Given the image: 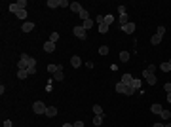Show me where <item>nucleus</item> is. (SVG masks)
Instances as JSON below:
<instances>
[{
	"label": "nucleus",
	"instance_id": "1",
	"mask_svg": "<svg viewBox=\"0 0 171 127\" xmlns=\"http://www.w3.org/2000/svg\"><path fill=\"white\" fill-rule=\"evenodd\" d=\"M143 78L144 80H146V84H150V86H156V74H152V72H148V70H146V68H144L143 70Z\"/></svg>",
	"mask_w": 171,
	"mask_h": 127
},
{
	"label": "nucleus",
	"instance_id": "2",
	"mask_svg": "<svg viewBox=\"0 0 171 127\" xmlns=\"http://www.w3.org/2000/svg\"><path fill=\"white\" fill-rule=\"evenodd\" d=\"M72 32H74V36H78L80 40H86V38H88V31H86L82 25H80V27H74V29H72Z\"/></svg>",
	"mask_w": 171,
	"mask_h": 127
},
{
	"label": "nucleus",
	"instance_id": "3",
	"mask_svg": "<svg viewBox=\"0 0 171 127\" xmlns=\"http://www.w3.org/2000/svg\"><path fill=\"white\" fill-rule=\"evenodd\" d=\"M32 110H34V114H46V110H48V106L42 103V101H36L34 105H32Z\"/></svg>",
	"mask_w": 171,
	"mask_h": 127
},
{
	"label": "nucleus",
	"instance_id": "4",
	"mask_svg": "<svg viewBox=\"0 0 171 127\" xmlns=\"http://www.w3.org/2000/svg\"><path fill=\"white\" fill-rule=\"evenodd\" d=\"M135 23H133V21H129V23H127V25H124V27H122V31H124V32H127V34H133V32H135Z\"/></svg>",
	"mask_w": 171,
	"mask_h": 127
},
{
	"label": "nucleus",
	"instance_id": "5",
	"mask_svg": "<svg viewBox=\"0 0 171 127\" xmlns=\"http://www.w3.org/2000/svg\"><path fill=\"white\" fill-rule=\"evenodd\" d=\"M21 31H23V32L34 31V23H32V21H25V23H23V27H21Z\"/></svg>",
	"mask_w": 171,
	"mask_h": 127
},
{
	"label": "nucleus",
	"instance_id": "6",
	"mask_svg": "<svg viewBox=\"0 0 171 127\" xmlns=\"http://www.w3.org/2000/svg\"><path fill=\"white\" fill-rule=\"evenodd\" d=\"M70 65H72L74 68H80V67H82V59L78 57V55H72V57H70Z\"/></svg>",
	"mask_w": 171,
	"mask_h": 127
},
{
	"label": "nucleus",
	"instance_id": "7",
	"mask_svg": "<svg viewBox=\"0 0 171 127\" xmlns=\"http://www.w3.org/2000/svg\"><path fill=\"white\" fill-rule=\"evenodd\" d=\"M59 70H63V67H61V65H48V72H50L51 76H53L55 72H59Z\"/></svg>",
	"mask_w": 171,
	"mask_h": 127
},
{
	"label": "nucleus",
	"instance_id": "8",
	"mask_svg": "<svg viewBox=\"0 0 171 127\" xmlns=\"http://www.w3.org/2000/svg\"><path fill=\"white\" fill-rule=\"evenodd\" d=\"M44 51H46V53H53V51H55V44L48 40V42L44 44Z\"/></svg>",
	"mask_w": 171,
	"mask_h": 127
},
{
	"label": "nucleus",
	"instance_id": "9",
	"mask_svg": "<svg viewBox=\"0 0 171 127\" xmlns=\"http://www.w3.org/2000/svg\"><path fill=\"white\" fill-rule=\"evenodd\" d=\"M162 105H160V103H154V105L152 106H150V112H152V114H162Z\"/></svg>",
	"mask_w": 171,
	"mask_h": 127
},
{
	"label": "nucleus",
	"instance_id": "10",
	"mask_svg": "<svg viewBox=\"0 0 171 127\" xmlns=\"http://www.w3.org/2000/svg\"><path fill=\"white\" fill-rule=\"evenodd\" d=\"M46 116H48V118H55V116H57V108H55V106H48Z\"/></svg>",
	"mask_w": 171,
	"mask_h": 127
},
{
	"label": "nucleus",
	"instance_id": "11",
	"mask_svg": "<svg viewBox=\"0 0 171 127\" xmlns=\"http://www.w3.org/2000/svg\"><path fill=\"white\" fill-rule=\"evenodd\" d=\"M70 10L74 12V14H80V12H82L84 8L80 6V2H70Z\"/></svg>",
	"mask_w": 171,
	"mask_h": 127
},
{
	"label": "nucleus",
	"instance_id": "12",
	"mask_svg": "<svg viewBox=\"0 0 171 127\" xmlns=\"http://www.w3.org/2000/svg\"><path fill=\"white\" fill-rule=\"evenodd\" d=\"M48 8H50V10L61 8V0H48Z\"/></svg>",
	"mask_w": 171,
	"mask_h": 127
},
{
	"label": "nucleus",
	"instance_id": "13",
	"mask_svg": "<svg viewBox=\"0 0 171 127\" xmlns=\"http://www.w3.org/2000/svg\"><path fill=\"white\" fill-rule=\"evenodd\" d=\"M131 82H133V76H131V74H124V76H122V84L131 86Z\"/></svg>",
	"mask_w": 171,
	"mask_h": 127
},
{
	"label": "nucleus",
	"instance_id": "14",
	"mask_svg": "<svg viewBox=\"0 0 171 127\" xmlns=\"http://www.w3.org/2000/svg\"><path fill=\"white\" fill-rule=\"evenodd\" d=\"M63 80H65V72L63 70H59V72L53 74V82H63Z\"/></svg>",
	"mask_w": 171,
	"mask_h": 127
},
{
	"label": "nucleus",
	"instance_id": "15",
	"mask_svg": "<svg viewBox=\"0 0 171 127\" xmlns=\"http://www.w3.org/2000/svg\"><path fill=\"white\" fill-rule=\"evenodd\" d=\"M129 57H131V53H129V51H120V61L127 63V61H129Z\"/></svg>",
	"mask_w": 171,
	"mask_h": 127
},
{
	"label": "nucleus",
	"instance_id": "16",
	"mask_svg": "<svg viewBox=\"0 0 171 127\" xmlns=\"http://www.w3.org/2000/svg\"><path fill=\"white\" fill-rule=\"evenodd\" d=\"M126 84H122V82H118L116 84V87H114V89H116V93H126Z\"/></svg>",
	"mask_w": 171,
	"mask_h": 127
},
{
	"label": "nucleus",
	"instance_id": "17",
	"mask_svg": "<svg viewBox=\"0 0 171 127\" xmlns=\"http://www.w3.org/2000/svg\"><path fill=\"white\" fill-rule=\"evenodd\" d=\"M93 25H95V21H91V19H86V21L82 23V27H84L86 31H90V29L93 27Z\"/></svg>",
	"mask_w": 171,
	"mask_h": 127
},
{
	"label": "nucleus",
	"instance_id": "18",
	"mask_svg": "<svg viewBox=\"0 0 171 127\" xmlns=\"http://www.w3.org/2000/svg\"><path fill=\"white\" fill-rule=\"evenodd\" d=\"M103 116H93V125L95 127H99V125H103Z\"/></svg>",
	"mask_w": 171,
	"mask_h": 127
},
{
	"label": "nucleus",
	"instance_id": "19",
	"mask_svg": "<svg viewBox=\"0 0 171 127\" xmlns=\"http://www.w3.org/2000/svg\"><path fill=\"white\" fill-rule=\"evenodd\" d=\"M160 42H162V36H160V34H154V36L150 38V44H152V46H158Z\"/></svg>",
	"mask_w": 171,
	"mask_h": 127
},
{
	"label": "nucleus",
	"instance_id": "20",
	"mask_svg": "<svg viewBox=\"0 0 171 127\" xmlns=\"http://www.w3.org/2000/svg\"><path fill=\"white\" fill-rule=\"evenodd\" d=\"M93 114L95 116H103V108H101V105H93Z\"/></svg>",
	"mask_w": 171,
	"mask_h": 127
},
{
	"label": "nucleus",
	"instance_id": "21",
	"mask_svg": "<svg viewBox=\"0 0 171 127\" xmlns=\"http://www.w3.org/2000/svg\"><path fill=\"white\" fill-rule=\"evenodd\" d=\"M15 15H17V19H21V21H25V19H27V10H19V12H17Z\"/></svg>",
	"mask_w": 171,
	"mask_h": 127
},
{
	"label": "nucleus",
	"instance_id": "22",
	"mask_svg": "<svg viewBox=\"0 0 171 127\" xmlns=\"http://www.w3.org/2000/svg\"><path fill=\"white\" fill-rule=\"evenodd\" d=\"M131 87H133V89H141V78H133Z\"/></svg>",
	"mask_w": 171,
	"mask_h": 127
},
{
	"label": "nucleus",
	"instance_id": "23",
	"mask_svg": "<svg viewBox=\"0 0 171 127\" xmlns=\"http://www.w3.org/2000/svg\"><path fill=\"white\" fill-rule=\"evenodd\" d=\"M160 68H162V72H169V70H171V65H169V61L162 63V65H160Z\"/></svg>",
	"mask_w": 171,
	"mask_h": 127
},
{
	"label": "nucleus",
	"instance_id": "24",
	"mask_svg": "<svg viewBox=\"0 0 171 127\" xmlns=\"http://www.w3.org/2000/svg\"><path fill=\"white\" fill-rule=\"evenodd\" d=\"M99 32H101V34H107V32H108V25H107V23H101V25H99Z\"/></svg>",
	"mask_w": 171,
	"mask_h": 127
},
{
	"label": "nucleus",
	"instance_id": "25",
	"mask_svg": "<svg viewBox=\"0 0 171 127\" xmlns=\"http://www.w3.org/2000/svg\"><path fill=\"white\" fill-rule=\"evenodd\" d=\"M160 116H162V120H171V112H169V110H166V108L162 110V114H160Z\"/></svg>",
	"mask_w": 171,
	"mask_h": 127
},
{
	"label": "nucleus",
	"instance_id": "26",
	"mask_svg": "<svg viewBox=\"0 0 171 127\" xmlns=\"http://www.w3.org/2000/svg\"><path fill=\"white\" fill-rule=\"evenodd\" d=\"M19 10H21V8L17 6V2H14V4H10V12H12V14H17Z\"/></svg>",
	"mask_w": 171,
	"mask_h": 127
},
{
	"label": "nucleus",
	"instance_id": "27",
	"mask_svg": "<svg viewBox=\"0 0 171 127\" xmlns=\"http://www.w3.org/2000/svg\"><path fill=\"white\" fill-rule=\"evenodd\" d=\"M78 15H80V17L84 19V21H86V19H90V12H88V10H86V8L82 10V12H80V14H78Z\"/></svg>",
	"mask_w": 171,
	"mask_h": 127
},
{
	"label": "nucleus",
	"instance_id": "28",
	"mask_svg": "<svg viewBox=\"0 0 171 127\" xmlns=\"http://www.w3.org/2000/svg\"><path fill=\"white\" fill-rule=\"evenodd\" d=\"M17 76H19V80H25V78H29V72L27 70H17Z\"/></svg>",
	"mask_w": 171,
	"mask_h": 127
},
{
	"label": "nucleus",
	"instance_id": "29",
	"mask_svg": "<svg viewBox=\"0 0 171 127\" xmlns=\"http://www.w3.org/2000/svg\"><path fill=\"white\" fill-rule=\"evenodd\" d=\"M135 93H137V89H133L131 86H127V87H126V95H129V97H131V95H135Z\"/></svg>",
	"mask_w": 171,
	"mask_h": 127
},
{
	"label": "nucleus",
	"instance_id": "30",
	"mask_svg": "<svg viewBox=\"0 0 171 127\" xmlns=\"http://www.w3.org/2000/svg\"><path fill=\"white\" fill-rule=\"evenodd\" d=\"M57 40H59V32H51V34H50V42H53V44H55Z\"/></svg>",
	"mask_w": 171,
	"mask_h": 127
},
{
	"label": "nucleus",
	"instance_id": "31",
	"mask_svg": "<svg viewBox=\"0 0 171 127\" xmlns=\"http://www.w3.org/2000/svg\"><path fill=\"white\" fill-rule=\"evenodd\" d=\"M99 53L101 55H108V46H101V48H99Z\"/></svg>",
	"mask_w": 171,
	"mask_h": 127
},
{
	"label": "nucleus",
	"instance_id": "32",
	"mask_svg": "<svg viewBox=\"0 0 171 127\" xmlns=\"http://www.w3.org/2000/svg\"><path fill=\"white\" fill-rule=\"evenodd\" d=\"M112 21H114V17H112L110 14H108V15H105V23H107L108 27H110V23H112Z\"/></svg>",
	"mask_w": 171,
	"mask_h": 127
},
{
	"label": "nucleus",
	"instance_id": "33",
	"mask_svg": "<svg viewBox=\"0 0 171 127\" xmlns=\"http://www.w3.org/2000/svg\"><path fill=\"white\" fill-rule=\"evenodd\" d=\"M156 34L163 36V34H166V27H162V25H160V27H158V31H156Z\"/></svg>",
	"mask_w": 171,
	"mask_h": 127
},
{
	"label": "nucleus",
	"instance_id": "34",
	"mask_svg": "<svg viewBox=\"0 0 171 127\" xmlns=\"http://www.w3.org/2000/svg\"><path fill=\"white\" fill-rule=\"evenodd\" d=\"M95 23H97V25L105 23V15H97V17H95Z\"/></svg>",
	"mask_w": 171,
	"mask_h": 127
},
{
	"label": "nucleus",
	"instance_id": "35",
	"mask_svg": "<svg viewBox=\"0 0 171 127\" xmlns=\"http://www.w3.org/2000/svg\"><path fill=\"white\" fill-rule=\"evenodd\" d=\"M163 89H166V93H171V82H166V84H163Z\"/></svg>",
	"mask_w": 171,
	"mask_h": 127
},
{
	"label": "nucleus",
	"instance_id": "36",
	"mask_svg": "<svg viewBox=\"0 0 171 127\" xmlns=\"http://www.w3.org/2000/svg\"><path fill=\"white\" fill-rule=\"evenodd\" d=\"M27 72H29V76H32V74H36V67H29V68H27Z\"/></svg>",
	"mask_w": 171,
	"mask_h": 127
},
{
	"label": "nucleus",
	"instance_id": "37",
	"mask_svg": "<svg viewBox=\"0 0 171 127\" xmlns=\"http://www.w3.org/2000/svg\"><path fill=\"white\" fill-rule=\"evenodd\" d=\"M17 6H19L21 10H25V6H27V0H19V2H17Z\"/></svg>",
	"mask_w": 171,
	"mask_h": 127
},
{
	"label": "nucleus",
	"instance_id": "38",
	"mask_svg": "<svg viewBox=\"0 0 171 127\" xmlns=\"http://www.w3.org/2000/svg\"><path fill=\"white\" fill-rule=\"evenodd\" d=\"M146 70H148V72H152V74H154V70H156V65H148V67H146Z\"/></svg>",
	"mask_w": 171,
	"mask_h": 127
},
{
	"label": "nucleus",
	"instance_id": "39",
	"mask_svg": "<svg viewBox=\"0 0 171 127\" xmlns=\"http://www.w3.org/2000/svg\"><path fill=\"white\" fill-rule=\"evenodd\" d=\"M72 125H74V127H84V122H74Z\"/></svg>",
	"mask_w": 171,
	"mask_h": 127
},
{
	"label": "nucleus",
	"instance_id": "40",
	"mask_svg": "<svg viewBox=\"0 0 171 127\" xmlns=\"http://www.w3.org/2000/svg\"><path fill=\"white\" fill-rule=\"evenodd\" d=\"M51 89H53V86H51V82H50V84H48V86H46V91H48V93H50Z\"/></svg>",
	"mask_w": 171,
	"mask_h": 127
},
{
	"label": "nucleus",
	"instance_id": "41",
	"mask_svg": "<svg viewBox=\"0 0 171 127\" xmlns=\"http://www.w3.org/2000/svg\"><path fill=\"white\" fill-rule=\"evenodd\" d=\"M4 127H12V120H6V122H4Z\"/></svg>",
	"mask_w": 171,
	"mask_h": 127
},
{
	"label": "nucleus",
	"instance_id": "42",
	"mask_svg": "<svg viewBox=\"0 0 171 127\" xmlns=\"http://www.w3.org/2000/svg\"><path fill=\"white\" fill-rule=\"evenodd\" d=\"M61 127H74V125H72V123H63Z\"/></svg>",
	"mask_w": 171,
	"mask_h": 127
},
{
	"label": "nucleus",
	"instance_id": "43",
	"mask_svg": "<svg viewBox=\"0 0 171 127\" xmlns=\"http://www.w3.org/2000/svg\"><path fill=\"white\" fill-rule=\"evenodd\" d=\"M166 99H167V103H171V93H167V97H166Z\"/></svg>",
	"mask_w": 171,
	"mask_h": 127
},
{
	"label": "nucleus",
	"instance_id": "44",
	"mask_svg": "<svg viewBox=\"0 0 171 127\" xmlns=\"http://www.w3.org/2000/svg\"><path fill=\"white\" fill-rule=\"evenodd\" d=\"M152 127H163V125H162V123H154Z\"/></svg>",
	"mask_w": 171,
	"mask_h": 127
},
{
	"label": "nucleus",
	"instance_id": "45",
	"mask_svg": "<svg viewBox=\"0 0 171 127\" xmlns=\"http://www.w3.org/2000/svg\"><path fill=\"white\" fill-rule=\"evenodd\" d=\"M163 127H171V123H167V125H163Z\"/></svg>",
	"mask_w": 171,
	"mask_h": 127
},
{
	"label": "nucleus",
	"instance_id": "46",
	"mask_svg": "<svg viewBox=\"0 0 171 127\" xmlns=\"http://www.w3.org/2000/svg\"><path fill=\"white\" fill-rule=\"evenodd\" d=\"M169 65H171V59H169Z\"/></svg>",
	"mask_w": 171,
	"mask_h": 127
}]
</instances>
